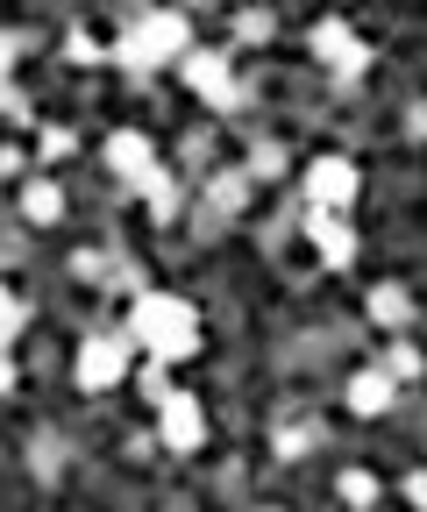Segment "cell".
Instances as JSON below:
<instances>
[{
	"label": "cell",
	"mask_w": 427,
	"mask_h": 512,
	"mask_svg": "<svg viewBox=\"0 0 427 512\" xmlns=\"http://www.w3.org/2000/svg\"><path fill=\"white\" fill-rule=\"evenodd\" d=\"M129 335L150 349V363H178V356H200V313L178 299V292H136L129 299Z\"/></svg>",
	"instance_id": "1"
},
{
	"label": "cell",
	"mask_w": 427,
	"mask_h": 512,
	"mask_svg": "<svg viewBox=\"0 0 427 512\" xmlns=\"http://www.w3.org/2000/svg\"><path fill=\"white\" fill-rule=\"evenodd\" d=\"M193 50V36H186V15H143L129 36H121L114 43V57L121 64H136V72H157V64H178V57H186Z\"/></svg>",
	"instance_id": "2"
},
{
	"label": "cell",
	"mask_w": 427,
	"mask_h": 512,
	"mask_svg": "<svg viewBox=\"0 0 427 512\" xmlns=\"http://www.w3.org/2000/svg\"><path fill=\"white\" fill-rule=\"evenodd\" d=\"M178 79H186L214 114H235L242 107V86L228 72V50H186V57H178Z\"/></svg>",
	"instance_id": "3"
},
{
	"label": "cell",
	"mask_w": 427,
	"mask_h": 512,
	"mask_svg": "<svg viewBox=\"0 0 427 512\" xmlns=\"http://www.w3.org/2000/svg\"><path fill=\"white\" fill-rule=\"evenodd\" d=\"M307 43H314V57L328 64L342 86H356V79H363V64H371V50L356 43V29H349V22H335V15H328V22H314V36H307Z\"/></svg>",
	"instance_id": "4"
},
{
	"label": "cell",
	"mask_w": 427,
	"mask_h": 512,
	"mask_svg": "<svg viewBox=\"0 0 427 512\" xmlns=\"http://www.w3.org/2000/svg\"><path fill=\"white\" fill-rule=\"evenodd\" d=\"M136 349H143L136 335H93V342L79 349V384H86V392H107V384H121V370H129Z\"/></svg>",
	"instance_id": "5"
},
{
	"label": "cell",
	"mask_w": 427,
	"mask_h": 512,
	"mask_svg": "<svg viewBox=\"0 0 427 512\" xmlns=\"http://www.w3.org/2000/svg\"><path fill=\"white\" fill-rule=\"evenodd\" d=\"M157 413H164V448H178V456H193V448L207 441V413H200L193 392H171V384H164Z\"/></svg>",
	"instance_id": "6"
},
{
	"label": "cell",
	"mask_w": 427,
	"mask_h": 512,
	"mask_svg": "<svg viewBox=\"0 0 427 512\" xmlns=\"http://www.w3.org/2000/svg\"><path fill=\"white\" fill-rule=\"evenodd\" d=\"M107 171L121 178V185H150V171H157V150H150V136H136V128H114L107 136Z\"/></svg>",
	"instance_id": "7"
},
{
	"label": "cell",
	"mask_w": 427,
	"mask_h": 512,
	"mask_svg": "<svg viewBox=\"0 0 427 512\" xmlns=\"http://www.w3.org/2000/svg\"><path fill=\"white\" fill-rule=\"evenodd\" d=\"M307 235H314V249H321V264H328V271H342L349 256H356V235H349L342 207H314V200H307Z\"/></svg>",
	"instance_id": "8"
},
{
	"label": "cell",
	"mask_w": 427,
	"mask_h": 512,
	"mask_svg": "<svg viewBox=\"0 0 427 512\" xmlns=\"http://www.w3.org/2000/svg\"><path fill=\"white\" fill-rule=\"evenodd\" d=\"M307 200L314 207H349L356 200V164L349 157H314L307 164Z\"/></svg>",
	"instance_id": "9"
},
{
	"label": "cell",
	"mask_w": 427,
	"mask_h": 512,
	"mask_svg": "<svg viewBox=\"0 0 427 512\" xmlns=\"http://www.w3.org/2000/svg\"><path fill=\"white\" fill-rule=\"evenodd\" d=\"M349 406H356V413H385V406H392V363L356 370V377H349Z\"/></svg>",
	"instance_id": "10"
},
{
	"label": "cell",
	"mask_w": 427,
	"mask_h": 512,
	"mask_svg": "<svg viewBox=\"0 0 427 512\" xmlns=\"http://www.w3.org/2000/svg\"><path fill=\"white\" fill-rule=\"evenodd\" d=\"M250 185H257L250 171H221V178L207 185V214H235L242 200H250Z\"/></svg>",
	"instance_id": "11"
},
{
	"label": "cell",
	"mask_w": 427,
	"mask_h": 512,
	"mask_svg": "<svg viewBox=\"0 0 427 512\" xmlns=\"http://www.w3.org/2000/svg\"><path fill=\"white\" fill-rule=\"evenodd\" d=\"M22 214H29V221H43V228H50V221H57V214H65V192H57V185H50V178H29V185H22Z\"/></svg>",
	"instance_id": "12"
},
{
	"label": "cell",
	"mask_w": 427,
	"mask_h": 512,
	"mask_svg": "<svg viewBox=\"0 0 427 512\" xmlns=\"http://www.w3.org/2000/svg\"><path fill=\"white\" fill-rule=\"evenodd\" d=\"M335 491H342V505H378V498H385V484H378L371 470H342Z\"/></svg>",
	"instance_id": "13"
},
{
	"label": "cell",
	"mask_w": 427,
	"mask_h": 512,
	"mask_svg": "<svg viewBox=\"0 0 427 512\" xmlns=\"http://www.w3.org/2000/svg\"><path fill=\"white\" fill-rule=\"evenodd\" d=\"M314 441H321V420H307V427H285V434H278V456H285V463H299Z\"/></svg>",
	"instance_id": "14"
},
{
	"label": "cell",
	"mask_w": 427,
	"mask_h": 512,
	"mask_svg": "<svg viewBox=\"0 0 427 512\" xmlns=\"http://www.w3.org/2000/svg\"><path fill=\"white\" fill-rule=\"evenodd\" d=\"M22 320H29V299L8 292V299H0V335H8V349H15V335H22Z\"/></svg>",
	"instance_id": "15"
},
{
	"label": "cell",
	"mask_w": 427,
	"mask_h": 512,
	"mask_svg": "<svg viewBox=\"0 0 427 512\" xmlns=\"http://www.w3.org/2000/svg\"><path fill=\"white\" fill-rule=\"evenodd\" d=\"M371 320H385V328H392V320H406V292L378 285V292H371Z\"/></svg>",
	"instance_id": "16"
},
{
	"label": "cell",
	"mask_w": 427,
	"mask_h": 512,
	"mask_svg": "<svg viewBox=\"0 0 427 512\" xmlns=\"http://www.w3.org/2000/svg\"><path fill=\"white\" fill-rule=\"evenodd\" d=\"M250 178H285V150H278V143L250 150Z\"/></svg>",
	"instance_id": "17"
},
{
	"label": "cell",
	"mask_w": 427,
	"mask_h": 512,
	"mask_svg": "<svg viewBox=\"0 0 427 512\" xmlns=\"http://www.w3.org/2000/svg\"><path fill=\"white\" fill-rule=\"evenodd\" d=\"M235 29H242V36H250V43H264V36L278 29V15H271V8H250V15H242V22H235Z\"/></svg>",
	"instance_id": "18"
},
{
	"label": "cell",
	"mask_w": 427,
	"mask_h": 512,
	"mask_svg": "<svg viewBox=\"0 0 427 512\" xmlns=\"http://www.w3.org/2000/svg\"><path fill=\"white\" fill-rule=\"evenodd\" d=\"M65 50H72V64H100V43H93L86 29H72V36H65Z\"/></svg>",
	"instance_id": "19"
},
{
	"label": "cell",
	"mask_w": 427,
	"mask_h": 512,
	"mask_svg": "<svg viewBox=\"0 0 427 512\" xmlns=\"http://www.w3.org/2000/svg\"><path fill=\"white\" fill-rule=\"evenodd\" d=\"M72 271H79V278H107L114 264H107V256H100V249H79V256H72Z\"/></svg>",
	"instance_id": "20"
},
{
	"label": "cell",
	"mask_w": 427,
	"mask_h": 512,
	"mask_svg": "<svg viewBox=\"0 0 427 512\" xmlns=\"http://www.w3.org/2000/svg\"><path fill=\"white\" fill-rule=\"evenodd\" d=\"M385 363H392V377H413V370H420V349H413V342H399Z\"/></svg>",
	"instance_id": "21"
},
{
	"label": "cell",
	"mask_w": 427,
	"mask_h": 512,
	"mask_svg": "<svg viewBox=\"0 0 427 512\" xmlns=\"http://www.w3.org/2000/svg\"><path fill=\"white\" fill-rule=\"evenodd\" d=\"M72 150V128H43V157H65Z\"/></svg>",
	"instance_id": "22"
},
{
	"label": "cell",
	"mask_w": 427,
	"mask_h": 512,
	"mask_svg": "<svg viewBox=\"0 0 427 512\" xmlns=\"http://www.w3.org/2000/svg\"><path fill=\"white\" fill-rule=\"evenodd\" d=\"M8 121H15V128H22V121H36V114H29V100H22V86H15V79H8Z\"/></svg>",
	"instance_id": "23"
},
{
	"label": "cell",
	"mask_w": 427,
	"mask_h": 512,
	"mask_svg": "<svg viewBox=\"0 0 427 512\" xmlns=\"http://www.w3.org/2000/svg\"><path fill=\"white\" fill-rule=\"evenodd\" d=\"M36 477H57V441H36Z\"/></svg>",
	"instance_id": "24"
},
{
	"label": "cell",
	"mask_w": 427,
	"mask_h": 512,
	"mask_svg": "<svg viewBox=\"0 0 427 512\" xmlns=\"http://www.w3.org/2000/svg\"><path fill=\"white\" fill-rule=\"evenodd\" d=\"M406 498H413V505H427V470H413V477H406Z\"/></svg>",
	"instance_id": "25"
}]
</instances>
